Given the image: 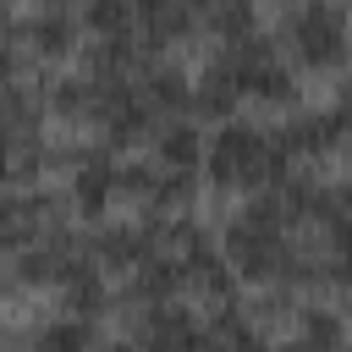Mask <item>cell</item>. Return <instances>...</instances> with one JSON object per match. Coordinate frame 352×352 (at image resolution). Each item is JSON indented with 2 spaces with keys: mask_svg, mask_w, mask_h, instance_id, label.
Here are the masks:
<instances>
[]
</instances>
